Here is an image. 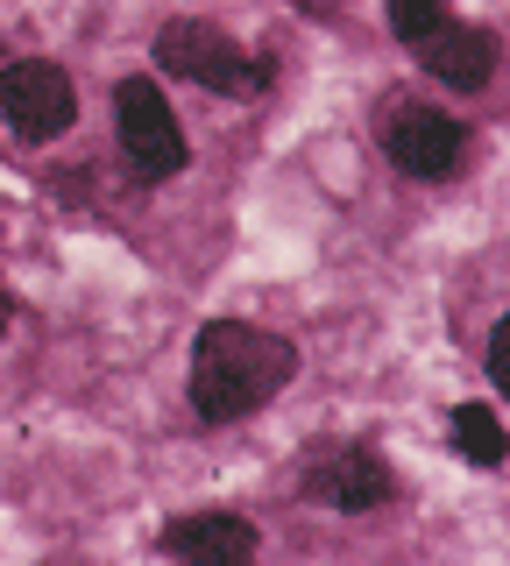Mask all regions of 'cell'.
<instances>
[{
    "label": "cell",
    "instance_id": "1",
    "mask_svg": "<svg viewBox=\"0 0 510 566\" xmlns=\"http://www.w3.org/2000/svg\"><path fill=\"white\" fill-rule=\"evenodd\" d=\"M298 376V340L256 318H206L191 333V368H185V403L199 424H241L262 403H277Z\"/></svg>",
    "mask_w": 510,
    "mask_h": 566
},
{
    "label": "cell",
    "instance_id": "7",
    "mask_svg": "<svg viewBox=\"0 0 510 566\" xmlns=\"http://www.w3.org/2000/svg\"><path fill=\"white\" fill-rule=\"evenodd\" d=\"M412 64L426 71L433 85H447V93H482V85L497 78V64H503V43H497V29H482V22L439 14V22L412 43Z\"/></svg>",
    "mask_w": 510,
    "mask_h": 566
},
{
    "label": "cell",
    "instance_id": "3",
    "mask_svg": "<svg viewBox=\"0 0 510 566\" xmlns=\"http://www.w3.org/2000/svg\"><path fill=\"white\" fill-rule=\"evenodd\" d=\"M368 128H376L383 164L397 177H412V185H454V177H468V164H475L468 120L447 114V106H433V99H418V93H404V85H391V93L376 99Z\"/></svg>",
    "mask_w": 510,
    "mask_h": 566
},
{
    "label": "cell",
    "instance_id": "8",
    "mask_svg": "<svg viewBox=\"0 0 510 566\" xmlns=\"http://www.w3.org/2000/svg\"><path fill=\"white\" fill-rule=\"evenodd\" d=\"M156 553H164V559L241 566V559L262 553V524L241 517V510H185V517H164V531H156Z\"/></svg>",
    "mask_w": 510,
    "mask_h": 566
},
{
    "label": "cell",
    "instance_id": "5",
    "mask_svg": "<svg viewBox=\"0 0 510 566\" xmlns=\"http://www.w3.org/2000/svg\"><path fill=\"white\" fill-rule=\"evenodd\" d=\"M397 468L376 439H326V447L305 453L298 468V495L320 510H341V517H368V510L397 503Z\"/></svg>",
    "mask_w": 510,
    "mask_h": 566
},
{
    "label": "cell",
    "instance_id": "6",
    "mask_svg": "<svg viewBox=\"0 0 510 566\" xmlns=\"http://www.w3.org/2000/svg\"><path fill=\"white\" fill-rule=\"evenodd\" d=\"M79 120V85L64 64L50 57H14L0 64V128L14 142H29V149H43V142H64Z\"/></svg>",
    "mask_w": 510,
    "mask_h": 566
},
{
    "label": "cell",
    "instance_id": "2",
    "mask_svg": "<svg viewBox=\"0 0 510 566\" xmlns=\"http://www.w3.org/2000/svg\"><path fill=\"white\" fill-rule=\"evenodd\" d=\"M149 50H156V71H164V78L206 85V93H220V99H262L277 85V50L241 43V35H227L220 22H206V14H170Z\"/></svg>",
    "mask_w": 510,
    "mask_h": 566
},
{
    "label": "cell",
    "instance_id": "10",
    "mask_svg": "<svg viewBox=\"0 0 510 566\" xmlns=\"http://www.w3.org/2000/svg\"><path fill=\"white\" fill-rule=\"evenodd\" d=\"M439 14H454L447 0H383V22H391V35H397L404 50H412L418 35H426V29L439 22Z\"/></svg>",
    "mask_w": 510,
    "mask_h": 566
},
{
    "label": "cell",
    "instance_id": "9",
    "mask_svg": "<svg viewBox=\"0 0 510 566\" xmlns=\"http://www.w3.org/2000/svg\"><path fill=\"white\" fill-rule=\"evenodd\" d=\"M447 432H454V453L468 460V468H482V474H497L503 460H510V432H503V418L489 411L482 397H468V403H454V418H447Z\"/></svg>",
    "mask_w": 510,
    "mask_h": 566
},
{
    "label": "cell",
    "instance_id": "4",
    "mask_svg": "<svg viewBox=\"0 0 510 566\" xmlns=\"http://www.w3.org/2000/svg\"><path fill=\"white\" fill-rule=\"evenodd\" d=\"M114 142H121V164L135 170V185H170L191 164V142L170 114L164 85L143 78V71L114 85Z\"/></svg>",
    "mask_w": 510,
    "mask_h": 566
},
{
    "label": "cell",
    "instance_id": "11",
    "mask_svg": "<svg viewBox=\"0 0 510 566\" xmlns=\"http://www.w3.org/2000/svg\"><path fill=\"white\" fill-rule=\"evenodd\" d=\"M482 368H489V389L510 403V312L489 326V347H482Z\"/></svg>",
    "mask_w": 510,
    "mask_h": 566
},
{
    "label": "cell",
    "instance_id": "12",
    "mask_svg": "<svg viewBox=\"0 0 510 566\" xmlns=\"http://www.w3.org/2000/svg\"><path fill=\"white\" fill-rule=\"evenodd\" d=\"M14 312H22V305H14V291H8V276H0V340H8V326H14Z\"/></svg>",
    "mask_w": 510,
    "mask_h": 566
}]
</instances>
